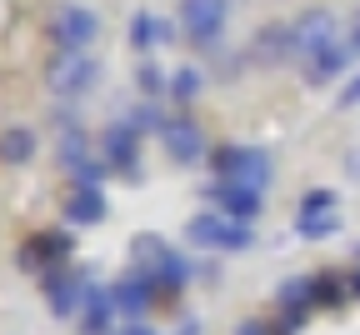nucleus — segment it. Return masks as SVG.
<instances>
[{"instance_id": "f257e3e1", "label": "nucleus", "mask_w": 360, "mask_h": 335, "mask_svg": "<svg viewBox=\"0 0 360 335\" xmlns=\"http://www.w3.org/2000/svg\"><path fill=\"white\" fill-rule=\"evenodd\" d=\"M210 170H215V180H236L245 190H265L276 180V160H270V151H260V146H215Z\"/></svg>"}, {"instance_id": "f03ea898", "label": "nucleus", "mask_w": 360, "mask_h": 335, "mask_svg": "<svg viewBox=\"0 0 360 335\" xmlns=\"http://www.w3.org/2000/svg\"><path fill=\"white\" fill-rule=\"evenodd\" d=\"M96 80H101V65L90 51H56L45 61V90L60 95V101H75V95L96 90Z\"/></svg>"}, {"instance_id": "7ed1b4c3", "label": "nucleus", "mask_w": 360, "mask_h": 335, "mask_svg": "<svg viewBox=\"0 0 360 335\" xmlns=\"http://www.w3.org/2000/svg\"><path fill=\"white\" fill-rule=\"evenodd\" d=\"M290 30H295V56L310 65L315 56H326V51H335V45H345L340 40V20H335V11H326V6H310L300 20H290Z\"/></svg>"}, {"instance_id": "20e7f679", "label": "nucleus", "mask_w": 360, "mask_h": 335, "mask_svg": "<svg viewBox=\"0 0 360 335\" xmlns=\"http://www.w3.org/2000/svg\"><path fill=\"white\" fill-rule=\"evenodd\" d=\"M40 285H45V301H51L56 320H80V310H85L90 291H96V280H90L85 270H70V265L51 270V275H45Z\"/></svg>"}, {"instance_id": "39448f33", "label": "nucleus", "mask_w": 360, "mask_h": 335, "mask_svg": "<svg viewBox=\"0 0 360 335\" xmlns=\"http://www.w3.org/2000/svg\"><path fill=\"white\" fill-rule=\"evenodd\" d=\"M225 15H231V0H180V11H175V25L186 30L195 45H220L225 35Z\"/></svg>"}, {"instance_id": "423d86ee", "label": "nucleus", "mask_w": 360, "mask_h": 335, "mask_svg": "<svg viewBox=\"0 0 360 335\" xmlns=\"http://www.w3.org/2000/svg\"><path fill=\"white\" fill-rule=\"evenodd\" d=\"M75 255V235L70 230H35L30 241L20 246V270H30V275H51V270H60L65 260Z\"/></svg>"}, {"instance_id": "0eeeda50", "label": "nucleus", "mask_w": 360, "mask_h": 335, "mask_svg": "<svg viewBox=\"0 0 360 335\" xmlns=\"http://www.w3.org/2000/svg\"><path fill=\"white\" fill-rule=\"evenodd\" d=\"M101 35V15L90 11V6H56L51 11V40H56V51H90V40Z\"/></svg>"}, {"instance_id": "6e6552de", "label": "nucleus", "mask_w": 360, "mask_h": 335, "mask_svg": "<svg viewBox=\"0 0 360 335\" xmlns=\"http://www.w3.org/2000/svg\"><path fill=\"white\" fill-rule=\"evenodd\" d=\"M160 146L175 165H200L210 160V146H205V130L195 125V115H170L165 130H160Z\"/></svg>"}, {"instance_id": "1a4fd4ad", "label": "nucleus", "mask_w": 360, "mask_h": 335, "mask_svg": "<svg viewBox=\"0 0 360 335\" xmlns=\"http://www.w3.org/2000/svg\"><path fill=\"white\" fill-rule=\"evenodd\" d=\"M110 301H115L120 325H141V320L150 315V305H155V285H150L141 270H125V275L110 280Z\"/></svg>"}, {"instance_id": "9d476101", "label": "nucleus", "mask_w": 360, "mask_h": 335, "mask_svg": "<svg viewBox=\"0 0 360 335\" xmlns=\"http://www.w3.org/2000/svg\"><path fill=\"white\" fill-rule=\"evenodd\" d=\"M135 151H141V135L130 130V120H110L101 130V160L120 175H141V160H135Z\"/></svg>"}, {"instance_id": "9b49d317", "label": "nucleus", "mask_w": 360, "mask_h": 335, "mask_svg": "<svg viewBox=\"0 0 360 335\" xmlns=\"http://www.w3.org/2000/svg\"><path fill=\"white\" fill-rule=\"evenodd\" d=\"M205 201H210L220 215L245 220V225H250V220L260 215V206H265L260 190H245V185H236V180H210V185H205Z\"/></svg>"}, {"instance_id": "f8f14e48", "label": "nucleus", "mask_w": 360, "mask_h": 335, "mask_svg": "<svg viewBox=\"0 0 360 335\" xmlns=\"http://www.w3.org/2000/svg\"><path fill=\"white\" fill-rule=\"evenodd\" d=\"M60 215L65 225H101L105 220V196H101V185H70V196L60 201Z\"/></svg>"}, {"instance_id": "ddd939ff", "label": "nucleus", "mask_w": 360, "mask_h": 335, "mask_svg": "<svg viewBox=\"0 0 360 335\" xmlns=\"http://www.w3.org/2000/svg\"><path fill=\"white\" fill-rule=\"evenodd\" d=\"M285 56H295V30H290V25H260L255 40H250V61L276 65V61H285Z\"/></svg>"}, {"instance_id": "4468645a", "label": "nucleus", "mask_w": 360, "mask_h": 335, "mask_svg": "<svg viewBox=\"0 0 360 335\" xmlns=\"http://www.w3.org/2000/svg\"><path fill=\"white\" fill-rule=\"evenodd\" d=\"M115 301H110V285H96L80 310V335H115Z\"/></svg>"}, {"instance_id": "2eb2a0df", "label": "nucleus", "mask_w": 360, "mask_h": 335, "mask_svg": "<svg viewBox=\"0 0 360 335\" xmlns=\"http://www.w3.org/2000/svg\"><path fill=\"white\" fill-rule=\"evenodd\" d=\"M225 230H231V215H220V210H200L186 220V241L195 251H225Z\"/></svg>"}, {"instance_id": "dca6fc26", "label": "nucleus", "mask_w": 360, "mask_h": 335, "mask_svg": "<svg viewBox=\"0 0 360 335\" xmlns=\"http://www.w3.org/2000/svg\"><path fill=\"white\" fill-rule=\"evenodd\" d=\"M35 130L30 125H11V130H0V165H30L35 160Z\"/></svg>"}, {"instance_id": "f3484780", "label": "nucleus", "mask_w": 360, "mask_h": 335, "mask_svg": "<svg viewBox=\"0 0 360 335\" xmlns=\"http://www.w3.org/2000/svg\"><path fill=\"white\" fill-rule=\"evenodd\" d=\"M170 255L175 251L160 241V235H135V241H130V270H141V275H155Z\"/></svg>"}, {"instance_id": "a211bd4d", "label": "nucleus", "mask_w": 360, "mask_h": 335, "mask_svg": "<svg viewBox=\"0 0 360 335\" xmlns=\"http://www.w3.org/2000/svg\"><path fill=\"white\" fill-rule=\"evenodd\" d=\"M345 65H350V51H345V45H335V51L315 56V61L305 65V85H310V90H321V85H330V80H335Z\"/></svg>"}, {"instance_id": "6ab92c4d", "label": "nucleus", "mask_w": 360, "mask_h": 335, "mask_svg": "<svg viewBox=\"0 0 360 335\" xmlns=\"http://www.w3.org/2000/svg\"><path fill=\"white\" fill-rule=\"evenodd\" d=\"M350 296V275L340 270H315V310H335Z\"/></svg>"}, {"instance_id": "aec40b11", "label": "nucleus", "mask_w": 360, "mask_h": 335, "mask_svg": "<svg viewBox=\"0 0 360 335\" xmlns=\"http://www.w3.org/2000/svg\"><path fill=\"white\" fill-rule=\"evenodd\" d=\"M200 90H205V70H200V65H180V70H170V95H175L180 106H191Z\"/></svg>"}, {"instance_id": "412c9836", "label": "nucleus", "mask_w": 360, "mask_h": 335, "mask_svg": "<svg viewBox=\"0 0 360 335\" xmlns=\"http://www.w3.org/2000/svg\"><path fill=\"white\" fill-rule=\"evenodd\" d=\"M340 230V210H315V215H295V235L305 241H326V235Z\"/></svg>"}, {"instance_id": "4be33fe9", "label": "nucleus", "mask_w": 360, "mask_h": 335, "mask_svg": "<svg viewBox=\"0 0 360 335\" xmlns=\"http://www.w3.org/2000/svg\"><path fill=\"white\" fill-rule=\"evenodd\" d=\"M130 45H135V51H150V45H160V15L135 11V15H130Z\"/></svg>"}, {"instance_id": "5701e85b", "label": "nucleus", "mask_w": 360, "mask_h": 335, "mask_svg": "<svg viewBox=\"0 0 360 335\" xmlns=\"http://www.w3.org/2000/svg\"><path fill=\"white\" fill-rule=\"evenodd\" d=\"M125 120H130V130H135V135H146V130H155V135H160L170 115L160 110V101H141V106H135V110H130Z\"/></svg>"}, {"instance_id": "b1692460", "label": "nucleus", "mask_w": 360, "mask_h": 335, "mask_svg": "<svg viewBox=\"0 0 360 335\" xmlns=\"http://www.w3.org/2000/svg\"><path fill=\"white\" fill-rule=\"evenodd\" d=\"M135 85H141V95H146V101H160V95L170 90V75H165L155 61H146L141 70H135Z\"/></svg>"}, {"instance_id": "393cba45", "label": "nucleus", "mask_w": 360, "mask_h": 335, "mask_svg": "<svg viewBox=\"0 0 360 335\" xmlns=\"http://www.w3.org/2000/svg\"><path fill=\"white\" fill-rule=\"evenodd\" d=\"M315 210H335V190H305V201H300V210L295 215H315Z\"/></svg>"}, {"instance_id": "a878e982", "label": "nucleus", "mask_w": 360, "mask_h": 335, "mask_svg": "<svg viewBox=\"0 0 360 335\" xmlns=\"http://www.w3.org/2000/svg\"><path fill=\"white\" fill-rule=\"evenodd\" d=\"M255 246V230L245 220H231V230H225V251H250Z\"/></svg>"}, {"instance_id": "bb28decb", "label": "nucleus", "mask_w": 360, "mask_h": 335, "mask_svg": "<svg viewBox=\"0 0 360 335\" xmlns=\"http://www.w3.org/2000/svg\"><path fill=\"white\" fill-rule=\"evenodd\" d=\"M355 106H360V70H355V75L340 85V95H335V110H355Z\"/></svg>"}, {"instance_id": "cd10ccee", "label": "nucleus", "mask_w": 360, "mask_h": 335, "mask_svg": "<svg viewBox=\"0 0 360 335\" xmlns=\"http://www.w3.org/2000/svg\"><path fill=\"white\" fill-rule=\"evenodd\" d=\"M345 51H350V56L360 61V11L350 15V30H345Z\"/></svg>"}, {"instance_id": "c85d7f7f", "label": "nucleus", "mask_w": 360, "mask_h": 335, "mask_svg": "<svg viewBox=\"0 0 360 335\" xmlns=\"http://www.w3.org/2000/svg\"><path fill=\"white\" fill-rule=\"evenodd\" d=\"M236 335H281V330H276V325H265V320H240Z\"/></svg>"}, {"instance_id": "c756f323", "label": "nucleus", "mask_w": 360, "mask_h": 335, "mask_svg": "<svg viewBox=\"0 0 360 335\" xmlns=\"http://www.w3.org/2000/svg\"><path fill=\"white\" fill-rule=\"evenodd\" d=\"M175 335H200V320H180V330Z\"/></svg>"}, {"instance_id": "7c9ffc66", "label": "nucleus", "mask_w": 360, "mask_h": 335, "mask_svg": "<svg viewBox=\"0 0 360 335\" xmlns=\"http://www.w3.org/2000/svg\"><path fill=\"white\" fill-rule=\"evenodd\" d=\"M115 335H155V330H146V325H120Z\"/></svg>"}, {"instance_id": "2f4dec72", "label": "nucleus", "mask_w": 360, "mask_h": 335, "mask_svg": "<svg viewBox=\"0 0 360 335\" xmlns=\"http://www.w3.org/2000/svg\"><path fill=\"white\" fill-rule=\"evenodd\" d=\"M350 296H355V301H360V265H355V270H350Z\"/></svg>"}]
</instances>
